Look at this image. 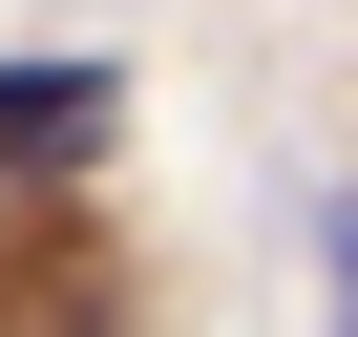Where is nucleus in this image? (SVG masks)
Wrapping results in <instances>:
<instances>
[{
  "instance_id": "nucleus-2",
  "label": "nucleus",
  "mask_w": 358,
  "mask_h": 337,
  "mask_svg": "<svg viewBox=\"0 0 358 337\" xmlns=\"http://www.w3.org/2000/svg\"><path fill=\"white\" fill-rule=\"evenodd\" d=\"M337 316H358V253H337Z\"/></svg>"
},
{
  "instance_id": "nucleus-1",
  "label": "nucleus",
  "mask_w": 358,
  "mask_h": 337,
  "mask_svg": "<svg viewBox=\"0 0 358 337\" xmlns=\"http://www.w3.org/2000/svg\"><path fill=\"white\" fill-rule=\"evenodd\" d=\"M127 148V85L106 64H0V190H85Z\"/></svg>"
}]
</instances>
